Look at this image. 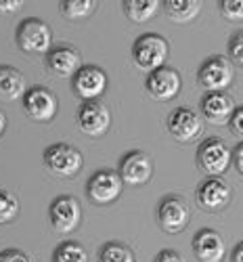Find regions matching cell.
Listing matches in <instances>:
<instances>
[{
    "mask_svg": "<svg viewBox=\"0 0 243 262\" xmlns=\"http://www.w3.org/2000/svg\"><path fill=\"white\" fill-rule=\"evenodd\" d=\"M170 55L168 40L156 32H147L139 36L132 45V59L145 72H153L158 68H164V63Z\"/></svg>",
    "mask_w": 243,
    "mask_h": 262,
    "instance_id": "obj_1",
    "label": "cell"
},
{
    "mask_svg": "<svg viewBox=\"0 0 243 262\" xmlns=\"http://www.w3.org/2000/svg\"><path fill=\"white\" fill-rule=\"evenodd\" d=\"M17 47L30 55H47L53 49V32L47 21L28 17L17 26Z\"/></svg>",
    "mask_w": 243,
    "mask_h": 262,
    "instance_id": "obj_2",
    "label": "cell"
},
{
    "mask_svg": "<svg viewBox=\"0 0 243 262\" xmlns=\"http://www.w3.org/2000/svg\"><path fill=\"white\" fill-rule=\"evenodd\" d=\"M235 68L229 57L214 55L202 63L197 72V82H200L208 93H227V89L233 84Z\"/></svg>",
    "mask_w": 243,
    "mask_h": 262,
    "instance_id": "obj_3",
    "label": "cell"
},
{
    "mask_svg": "<svg viewBox=\"0 0 243 262\" xmlns=\"http://www.w3.org/2000/svg\"><path fill=\"white\" fill-rule=\"evenodd\" d=\"M82 154L68 143H55L44 149V166L61 179H74L82 170Z\"/></svg>",
    "mask_w": 243,
    "mask_h": 262,
    "instance_id": "obj_4",
    "label": "cell"
},
{
    "mask_svg": "<svg viewBox=\"0 0 243 262\" xmlns=\"http://www.w3.org/2000/svg\"><path fill=\"white\" fill-rule=\"evenodd\" d=\"M233 162V151L225 141L216 137L206 139L197 147V166L210 177H223Z\"/></svg>",
    "mask_w": 243,
    "mask_h": 262,
    "instance_id": "obj_5",
    "label": "cell"
},
{
    "mask_svg": "<svg viewBox=\"0 0 243 262\" xmlns=\"http://www.w3.org/2000/svg\"><path fill=\"white\" fill-rule=\"evenodd\" d=\"M122 179L116 170H97L86 183V195L88 200L97 206H107L114 204L122 195Z\"/></svg>",
    "mask_w": 243,
    "mask_h": 262,
    "instance_id": "obj_6",
    "label": "cell"
},
{
    "mask_svg": "<svg viewBox=\"0 0 243 262\" xmlns=\"http://www.w3.org/2000/svg\"><path fill=\"white\" fill-rule=\"evenodd\" d=\"M191 221V210L181 195H166L158 208V223L166 233H181Z\"/></svg>",
    "mask_w": 243,
    "mask_h": 262,
    "instance_id": "obj_7",
    "label": "cell"
},
{
    "mask_svg": "<svg viewBox=\"0 0 243 262\" xmlns=\"http://www.w3.org/2000/svg\"><path fill=\"white\" fill-rule=\"evenodd\" d=\"M24 109L36 122H51L59 112V101L47 86H32L24 95Z\"/></svg>",
    "mask_w": 243,
    "mask_h": 262,
    "instance_id": "obj_8",
    "label": "cell"
},
{
    "mask_svg": "<svg viewBox=\"0 0 243 262\" xmlns=\"http://www.w3.org/2000/svg\"><path fill=\"white\" fill-rule=\"evenodd\" d=\"M170 135L179 143H193L204 130V120L189 107H176L166 122Z\"/></svg>",
    "mask_w": 243,
    "mask_h": 262,
    "instance_id": "obj_9",
    "label": "cell"
},
{
    "mask_svg": "<svg viewBox=\"0 0 243 262\" xmlns=\"http://www.w3.org/2000/svg\"><path fill=\"white\" fill-rule=\"evenodd\" d=\"M78 126L88 137H103L112 126V112L101 101H84L78 109Z\"/></svg>",
    "mask_w": 243,
    "mask_h": 262,
    "instance_id": "obj_10",
    "label": "cell"
},
{
    "mask_svg": "<svg viewBox=\"0 0 243 262\" xmlns=\"http://www.w3.org/2000/svg\"><path fill=\"white\" fill-rule=\"evenodd\" d=\"M233 198V191L231 185L227 181H223L220 177H210L204 183H200L195 191V200L204 210L208 212H220L229 206Z\"/></svg>",
    "mask_w": 243,
    "mask_h": 262,
    "instance_id": "obj_11",
    "label": "cell"
},
{
    "mask_svg": "<svg viewBox=\"0 0 243 262\" xmlns=\"http://www.w3.org/2000/svg\"><path fill=\"white\" fill-rule=\"evenodd\" d=\"M181 86H183L181 74L174 68H168V65L149 72V76L145 80L147 93L158 101H172L176 95L181 93Z\"/></svg>",
    "mask_w": 243,
    "mask_h": 262,
    "instance_id": "obj_12",
    "label": "cell"
},
{
    "mask_svg": "<svg viewBox=\"0 0 243 262\" xmlns=\"http://www.w3.org/2000/svg\"><path fill=\"white\" fill-rule=\"evenodd\" d=\"M49 216H51V225L59 231V233H72L78 229L80 221H82V208L80 202L72 195H59L53 200L51 208H49Z\"/></svg>",
    "mask_w": 243,
    "mask_h": 262,
    "instance_id": "obj_13",
    "label": "cell"
},
{
    "mask_svg": "<svg viewBox=\"0 0 243 262\" xmlns=\"http://www.w3.org/2000/svg\"><path fill=\"white\" fill-rule=\"evenodd\" d=\"M107 74L97 65H82L80 72L72 78L74 93L82 101H97L107 91Z\"/></svg>",
    "mask_w": 243,
    "mask_h": 262,
    "instance_id": "obj_14",
    "label": "cell"
},
{
    "mask_svg": "<svg viewBox=\"0 0 243 262\" xmlns=\"http://www.w3.org/2000/svg\"><path fill=\"white\" fill-rule=\"evenodd\" d=\"M120 179L124 185H132V187H139L145 185L151 174H153V164L151 158L145 154V151H128V154L120 160Z\"/></svg>",
    "mask_w": 243,
    "mask_h": 262,
    "instance_id": "obj_15",
    "label": "cell"
},
{
    "mask_svg": "<svg viewBox=\"0 0 243 262\" xmlns=\"http://www.w3.org/2000/svg\"><path fill=\"white\" fill-rule=\"evenodd\" d=\"M193 254L200 262H223L227 256V244L218 231L200 229L193 237Z\"/></svg>",
    "mask_w": 243,
    "mask_h": 262,
    "instance_id": "obj_16",
    "label": "cell"
},
{
    "mask_svg": "<svg viewBox=\"0 0 243 262\" xmlns=\"http://www.w3.org/2000/svg\"><path fill=\"white\" fill-rule=\"evenodd\" d=\"M235 109L237 105L229 93H206L202 99V114L214 126L229 124Z\"/></svg>",
    "mask_w": 243,
    "mask_h": 262,
    "instance_id": "obj_17",
    "label": "cell"
},
{
    "mask_svg": "<svg viewBox=\"0 0 243 262\" xmlns=\"http://www.w3.org/2000/svg\"><path fill=\"white\" fill-rule=\"evenodd\" d=\"M47 65L53 74L61 78H74L82 68V55L74 47L61 45L47 53Z\"/></svg>",
    "mask_w": 243,
    "mask_h": 262,
    "instance_id": "obj_18",
    "label": "cell"
},
{
    "mask_svg": "<svg viewBox=\"0 0 243 262\" xmlns=\"http://www.w3.org/2000/svg\"><path fill=\"white\" fill-rule=\"evenodd\" d=\"M26 93H28L26 76L13 65H0V99L17 101L24 99Z\"/></svg>",
    "mask_w": 243,
    "mask_h": 262,
    "instance_id": "obj_19",
    "label": "cell"
},
{
    "mask_svg": "<svg viewBox=\"0 0 243 262\" xmlns=\"http://www.w3.org/2000/svg\"><path fill=\"white\" fill-rule=\"evenodd\" d=\"M162 9L176 24H189L202 11V0H164Z\"/></svg>",
    "mask_w": 243,
    "mask_h": 262,
    "instance_id": "obj_20",
    "label": "cell"
},
{
    "mask_svg": "<svg viewBox=\"0 0 243 262\" xmlns=\"http://www.w3.org/2000/svg\"><path fill=\"white\" fill-rule=\"evenodd\" d=\"M160 0H124L122 9L132 24H145L160 11Z\"/></svg>",
    "mask_w": 243,
    "mask_h": 262,
    "instance_id": "obj_21",
    "label": "cell"
},
{
    "mask_svg": "<svg viewBox=\"0 0 243 262\" xmlns=\"http://www.w3.org/2000/svg\"><path fill=\"white\" fill-rule=\"evenodd\" d=\"M63 17H68L72 21H80L91 17L97 11V0H63L59 5Z\"/></svg>",
    "mask_w": 243,
    "mask_h": 262,
    "instance_id": "obj_22",
    "label": "cell"
},
{
    "mask_svg": "<svg viewBox=\"0 0 243 262\" xmlns=\"http://www.w3.org/2000/svg\"><path fill=\"white\" fill-rule=\"evenodd\" d=\"M99 262H137V258H135V252L126 244L107 242L99 250Z\"/></svg>",
    "mask_w": 243,
    "mask_h": 262,
    "instance_id": "obj_23",
    "label": "cell"
},
{
    "mask_svg": "<svg viewBox=\"0 0 243 262\" xmlns=\"http://www.w3.org/2000/svg\"><path fill=\"white\" fill-rule=\"evenodd\" d=\"M53 262H88V252L78 242H63L55 248Z\"/></svg>",
    "mask_w": 243,
    "mask_h": 262,
    "instance_id": "obj_24",
    "label": "cell"
},
{
    "mask_svg": "<svg viewBox=\"0 0 243 262\" xmlns=\"http://www.w3.org/2000/svg\"><path fill=\"white\" fill-rule=\"evenodd\" d=\"M19 214V202L17 198L7 191V189H0V225H7L13 223Z\"/></svg>",
    "mask_w": 243,
    "mask_h": 262,
    "instance_id": "obj_25",
    "label": "cell"
},
{
    "mask_svg": "<svg viewBox=\"0 0 243 262\" xmlns=\"http://www.w3.org/2000/svg\"><path fill=\"white\" fill-rule=\"evenodd\" d=\"M218 7L227 21H243V0H220Z\"/></svg>",
    "mask_w": 243,
    "mask_h": 262,
    "instance_id": "obj_26",
    "label": "cell"
},
{
    "mask_svg": "<svg viewBox=\"0 0 243 262\" xmlns=\"http://www.w3.org/2000/svg\"><path fill=\"white\" fill-rule=\"evenodd\" d=\"M229 57L231 63H237L243 68V30L233 34V38L229 40Z\"/></svg>",
    "mask_w": 243,
    "mask_h": 262,
    "instance_id": "obj_27",
    "label": "cell"
},
{
    "mask_svg": "<svg viewBox=\"0 0 243 262\" xmlns=\"http://www.w3.org/2000/svg\"><path fill=\"white\" fill-rule=\"evenodd\" d=\"M0 262H34L26 252H21L17 248H9L0 252Z\"/></svg>",
    "mask_w": 243,
    "mask_h": 262,
    "instance_id": "obj_28",
    "label": "cell"
},
{
    "mask_svg": "<svg viewBox=\"0 0 243 262\" xmlns=\"http://www.w3.org/2000/svg\"><path fill=\"white\" fill-rule=\"evenodd\" d=\"M229 126H231V130H233V135H237V137L243 141V107H237V109H235V114H233Z\"/></svg>",
    "mask_w": 243,
    "mask_h": 262,
    "instance_id": "obj_29",
    "label": "cell"
},
{
    "mask_svg": "<svg viewBox=\"0 0 243 262\" xmlns=\"http://www.w3.org/2000/svg\"><path fill=\"white\" fill-rule=\"evenodd\" d=\"M156 262H187L185 256H181L176 250H162L156 256Z\"/></svg>",
    "mask_w": 243,
    "mask_h": 262,
    "instance_id": "obj_30",
    "label": "cell"
},
{
    "mask_svg": "<svg viewBox=\"0 0 243 262\" xmlns=\"http://www.w3.org/2000/svg\"><path fill=\"white\" fill-rule=\"evenodd\" d=\"M24 7V0H0V13H15Z\"/></svg>",
    "mask_w": 243,
    "mask_h": 262,
    "instance_id": "obj_31",
    "label": "cell"
},
{
    "mask_svg": "<svg viewBox=\"0 0 243 262\" xmlns=\"http://www.w3.org/2000/svg\"><path fill=\"white\" fill-rule=\"evenodd\" d=\"M233 164H235V168L243 174V141L233 149Z\"/></svg>",
    "mask_w": 243,
    "mask_h": 262,
    "instance_id": "obj_32",
    "label": "cell"
},
{
    "mask_svg": "<svg viewBox=\"0 0 243 262\" xmlns=\"http://www.w3.org/2000/svg\"><path fill=\"white\" fill-rule=\"evenodd\" d=\"M231 262H243V242H239V244L233 248V254H231Z\"/></svg>",
    "mask_w": 243,
    "mask_h": 262,
    "instance_id": "obj_33",
    "label": "cell"
},
{
    "mask_svg": "<svg viewBox=\"0 0 243 262\" xmlns=\"http://www.w3.org/2000/svg\"><path fill=\"white\" fill-rule=\"evenodd\" d=\"M7 124H9V120H7V116H5V112H3V109H0V137L5 135Z\"/></svg>",
    "mask_w": 243,
    "mask_h": 262,
    "instance_id": "obj_34",
    "label": "cell"
}]
</instances>
